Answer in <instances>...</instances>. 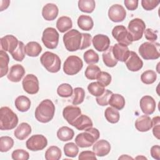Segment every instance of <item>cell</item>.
<instances>
[{"label": "cell", "instance_id": "obj_1", "mask_svg": "<svg viewBox=\"0 0 160 160\" xmlns=\"http://www.w3.org/2000/svg\"><path fill=\"white\" fill-rule=\"evenodd\" d=\"M55 113V106L50 99H44L36 108L34 115L36 120L42 123L51 121Z\"/></svg>", "mask_w": 160, "mask_h": 160}, {"label": "cell", "instance_id": "obj_2", "mask_svg": "<svg viewBox=\"0 0 160 160\" xmlns=\"http://www.w3.org/2000/svg\"><path fill=\"white\" fill-rule=\"evenodd\" d=\"M100 136L98 129L90 127L84 130V132L78 134L75 138V142L80 148H88L94 144Z\"/></svg>", "mask_w": 160, "mask_h": 160}, {"label": "cell", "instance_id": "obj_3", "mask_svg": "<svg viewBox=\"0 0 160 160\" xmlns=\"http://www.w3.org/2000/svg\"><path fill=\"white\" fill-rule=\"evenodd\" d=\"M18 123V118L11 109L4 106L0 109V129L2 131L14 129Z\"/></svg>", "mask_w": 160, "mask_h": 160}, {"label": "cell", "instance_id": "obj_4", "mask_svg": "<svg viewBox=\"0 0 160 160\" xmlns=\"http://www.w3.org/2000/svg\"><path fill=\"white\" fill-rule=\"evenodd\" d=\"M40 61L43 67L50 72H58L61 69V61L59 57L53 52H44L40 58Z\"/></svg>", "mask_w": 160, "mask_h": 160}, {"label": "cell", "instance_id": "obj_5", "mask_svg": "<svg viewBox=\"0 0 160 160\" xmlns=\"http://www.w3.org/2000/svg\"><path fill=\"white\" fill-rule=\"evenodd\" d=\"M63 42L68 51L73 52L80 49L82 34L76 29H71L63 36Z\"/></svg>", "mask_w": 160, "mask_h": 160}, {"label": "cell", "instance_id": "obj_6", "mask_svg": "<svg viewBox=\"0 0 160 160\" xmlns=\"http://www.w3.org/2000/svg\"><path fill=\"white\" fill-rule=\"evenodd\" d=\"M160 45L156 42H145L140 45L139 53L145 60L157 59L160 56Z\"/></svg>", "mask_w": 160, "mask_h": 160}, {"label": "cell", "instance_id": "obj_7", "mask_svg": "<svg viewBox=\"0 0 160 160\" xmlns=\"http://www.w3.org/2000/svg\"><path fill=\"white\" fill-rule=\"evenodd\" d=\"M145 29L146 24L143 20L139 18H134L129 21L127 30L132 41H136L142 38Z\"/></svg>", "mask_w": 160, "mask_h": 160}, {"label": "cell", "instance_id": "obj_8", "mask_svg": "<svg viewBox=\"0 0 160 160\" xmlns=\"http://www.w3.org/2000/svg\"><path fill=\"white\" fill-rule=\"evenodd\" d=\"M83 62L77 56H69L65 60L63 64V71L65 74L70 76L78 74L82 68Z\"/></svg>", "mask_w": 160, "mask_h": 160}, {"label": "cell", "instance_id": "obj_9", "mask_svg": "<svg viewBox=\"0 0 160 160\" xmlns=\"http://www.w3.org/2000/svg\"><path fill=\"white\" fill-rule=\"evenodd\" d=\"M59 39V35L57 30L54 28L49 27L44 30L41 40L47 48L54 49L58 46Z\"/></svg>", "mask_w": 160, "mask_h": 160}, {"label": "cell", "instance_id": "obj_10", "mask_svg": "<svg viewBox=\"0 0 160 160\" xmlns=\"http://www.w3.org/2000/svg\"><path fill=\"white\" fill-rule=\"evenodd\" d=\"M48 145V140L42 134H35L31 136L26 141V148L32 151H41Z\"/></svg>", "mask_w": 160, "mask_h": 160}, {"label": "cell", "instance_id": "obj_11", "mask_svg": "<svg viewBox=\"0 0 160 160\" xmlns=\"http://www.w3.org/2000/svg\"><path fill=\"white\" fill-rule=\"evenodd\" d=\"M112 35L113 38L120 44L129 46L132 42L127 29L122 25L116 26L112 30Z\"/></svg>", "mask_w": 160, "mask_h": 160}, {"label": "cell", "instance_id": "obj_12", "mask_svg": "<svg viewBox=\"0 0 160 160\" xmlns=\"http://www.w3.org/2000/svg\"><path fill=\"white\" fill-rule=\"evenodd\" d=\"M22 85L24 91L29 94H35L39 89L38 79L32 74H28L24 78Z\"/></svg>", "mask_w": 160, "mask_h": 160}, {"label": "cell", "instance_id": "obj_13", "mask_svg": "<svg viewBox=\"0 0 160 160\" xmlns=\"http://www.w3.org/2000/svg\"><path fill=\"white\" fill-rule=\"evenodd\" d=\"M108 17L114 22H122L126 16V11L124 7L118 4L112 5L108 10Z\"/></svg>", "mask_w": 160, "mask_h": 160}, {"label": "cell", "instance_id": "obj_14", "mask_svg": "<svg viewBox=\"0 0 160 160\" xmlns=\"http://www.w3.org/2000/svg\"><path fill=\"white\" fill-rule=\"evenodd\" d=\"M127 68L132 72L139 71L143 66V62L139 56L134 51H130L127 60L125 61Z\"/></svg>", "mask_w": 160, "mask_h": 160}, {"label": "cell", "instance_id": "obj_15", "mask_svg": "<svg viewBox=\"0 0 160 160\" xmlns=\"http://www.w3.org/2000/svg\"><path fill=\"white\" fill-rule=\"evenodd\" d=\"M81 114V110L80 108L75 106H68L62 111L63 118L71 125H72L74 122Z\"/></svg>", "mask_w": 160, "mask_h": 160}, {"label": "cell", "instance_id": "obj_16", "mask_svg": "<svg viewBox=\"0 0 160 160\" xmlns=\"http://www.w3.org/2000/svg\"><path fill=\"white\" fill-rule=\"evenodd\" d=\"M92 42L96 50L102 52L106 51L109 48L110 39L106 35L96 34L93 37Z\"/></svg>", "mask_w": 160, "mask_h": 160}, {"label": "cell", "instance_id": "obj_17", "mask_svg": "<svg viewBox=\"0 0 160 160\" xmlns=\"http://www.w3.org/2000/svg\"><path fill=\"white\" fill-rule=\"evenodd\" d=\"M129 52L128 46L125 44L117 43L112 46V54L118 61L125 62L129 57Z\"/></svg>", "mask_w": 160, "mask_h": 160}, {"label": "cell", "instance_id": "obj_18", "mask_svg": "<svg viewBox=\"0 0 160 160\" xmlns=\"http://www.w3.org/2000/svg\"><path fill=\"white\" fill-rule=\"evenodd\" d=\"M19 41L18 39L11 34L6 35L1 38V48L4 51H8L11 54L18 47Z\"/></svg>", "mask_w": 160, "mask_h": 160}, {"label": "cell", "instance_id": "obj_19", "mask_svg": "<svg viewBox=\"0 0 160 160\" xmlns=\"http://www.w3.org/2000/svg\"><path fill=\"white\" fill-rule=\"evenodd\" d=\"M139 104L142 112L146 115L152 114L156 109L155 100L152 97L148 95L141 98Z\"/></svg>", "mask_w": 160, "mask_h": 160}, {"label": "cell", "instance_id": "obj_20", "mask_svg": "<svg viewBox=\"0 0 160 160\" xmlns=\"http://www.w3.org/2000/svg\"><path fill=\"white\" fill-rule=\"evenodd\" d=\"M25 72V69L22 65L19 64H14L10 68L7 78L11 82H18L21 80Z\"/></svg>", "mask_w": 160, "mask_h": 160}, {"label": "cell", "instance_id": "obj_21", "mask_svg": "<svg viewBox=\"0 0 160 160\" xmlns=\"http://www.w3.org/2000/svg\"><path fill=\"white\" fill-rule=\"evenodd\" d=\"M93 152L96 156L103 157L108 155L111 151L109 142L105 139H100L93 144Z\"/></svg>", "mask_w": 160, "mask_h": 160}, {"label": "cell", "instance_id": "obj_22", "mask_svg": "<svg viewBox=\"0 0 160 160\" xmlns=\"http://www.w3.org/2000/svg\"><path fill=\"white\" fill-rule=\"evenodd\" d=\"M59 12L58 6L53 3H48L42 9V16L43 18L46 21H53L54 20Z\"/></svg>", "mask_w": 160, "mask_h": 160}, {"label": "cell", "instance_id": "obj_23", "mask_svg": "<svg viewBox=\"0 0 160 160\" xmlns=\"http://www.w3.org/2000/svg\"><path fill=\"white\" fill-rule=\"evenodd\" d=\"M135 128L140 132H146L152 128V120L147 115L139 116L135 121Z\"/></svg>", "mask_w": 160, "mask_h": 160}, {"label": "cell", "instance_id": "obj_24", "mask_svg": "<svg viewBox=\"0 0 160 160\" xmlns=\"http://www.w3.org/2000/svg\"><path fill=\"white\" fill-rule=\"evenodd\" d=\"M31 132V126L27 122H22L14 130V135L17 139L24 140L30 135Z\"/></svg>", "mask_w": 160, "mask_h": 160}, {"label": "cell", "instance_id": "obj_25", "mask_svg": "<svg viewBox=\"0 0 160 160\" xmlns=\"http://www.w3.org/2000/svg\"><path fill=\"white\" fill-rule=\"evenodd\" d=\"M92 122L89 117L85 114H81L72 126L75 127L78 130L84 131L90 127H92Z\"/></svg>", "mask_w": 160, "mask_h": 160}, {"label": "cell", "instance_id": "obj_26", "mask_svg": "<svg viewBox=\"0 0 160 160\" xmlns=\"http://www.w3.org/2000/svg\"><path fill=\"white\" fill-rule=\"evenodd\" d=\"M26 55L30 57H37L42 51L41 46L36 41H30L24 47Z\"/></svg>", "mask_w": 160, "mask_h": 160}, {"label": "cell", "instance_id": "obj_27", "mask_svg": "<svg viewBox=\"0 0 160 160\" xmlns=\"http://www.w3.org/2000/svg\"><path fill=\"white\" fill-rule=\"evenodd\" d=\"M125 99L124 98L119 94H112L109 101V104L113 108L117 110H121L124 108L125 106Z\"/></svg>", "mask_w": 160, "mask_h": 160}, {"label": "cell", "instance_id": "obj_28", "mask_svg": "<svg viewBox=\"0 0 160 160\" xmlns=\"http://www.w3.org/2000/svg\"><path fill=\"white\" fill-rule=\"evenodd\" d=\"M78 27L83 31H90L94 26V22L92 18L87 15H81L78 19Z\"/></svg>", "mask_w": 160, "mask_h": 160}, {"label": "cell", "instance_id": "obj_29", "mask_svg": "<svg viewBox=\"0 0 160 160\" xmlns=\"http://www.w3.org/2000/svg\"><path fill=\"white\" fill-rule=\"evenodd\" d=\"M15 107L21 112H26L29 110L31 107L30 99L25 96H19L14 101Z\"/></svg>", "mask_w": 160, "mask_h": 160}, {"label": "cell", "instance_id": "obj_30", "mask_svg": "<svg viewBox=\"0 0 160 160\" xmlns=\"http://www.w3.org/2000/svg\"><path fill=\"white\" fill-rule=\"evenodd\" d=\"M72 22L71 19L68 16H61L56 22V28L60 32H65L71 29Z\"/></svg>", "mask_w": 160, "mask_h": 160}, {"label": "cell", "instance_id": "obj_31", "mask_svg": "<svg viewBox=\"0 0 160 160\" xmlns=\"http://www.w3.org/2000/svg\"><path fill=\"white\" fill-rule=\"evenodd\" d=\"M74 135V131L68 126H62L57 131V137L62 141H68L71 140L73 138Z\"/></svg>", "mask_w": 160, "mask_h": 160}, {"label": "cell", "instance_id": "obj_32", "mask_svg": "<svg viewBox=\"0 0 160 160\" xmlns=\"http://www.w3.org/2000/svg\"><path fill=\"white\" fill-rule=\"evenodd\" d=\"M102 57L104 64L109 68L114 67L118 62L112 54V46H109V48L102 53Z\"/></svg>", "mask_w": 160, "mask_h": 160}, {"label": "cell", "instance_id": "obj_33", "mask_svg": "<svg viewBox=\"0 0 160 160\" xmlns=\"http://www.w3.org/2000/svg\"><path fill=\"white\" fill-rule=\"evenodd\" d=\"M104 116L106 120L112 124L117 123L120 118L119 111L112 107H108L104 111Z\"/></svg>", "mask_w": 160, "mask_h": 160}, {"label": "cell", "instance_id": "obj_34", "mask_svg": "<svg viewBox=\"0 0 160 160\" xmlns=\"http://www.w3.org/2000/svg\"><path fill=\"white\" fill-rule=\"evenodd\" d=\"M9 62V58L6 51L1 50L0 51V77L2 78L8 71V64Z\"/></svg>", "mask_w": 160, "mask_h": 160}, {"label": "cell", "instance_id": "obj_35", "mask_svg": "<svg viewBox=\"0 0 160 160\" xmlns=\"http://www.w3.org/2000/svg\"><path fill=\"white\" fill-rule=\"evenodd\" d=\"M96 7V2L94 0H79L78 1V8L82 12L91 13Z\"/></svg>", "mask_w": 160, "mask_h": 160}, {"label": "cell", "instance_id": "obj_36", "mask_svg": "<svg viewBox=\"0 0 160 160\" xmlns=\"http://www.w3.org/2000/svg\"><path fill=\"white\" fill-rule=\"evenodd\" d=\"M61 151L56 146H50L45 152V159L46 160H59L61 158Z\"/></svg>", "mask_w": 160, "mask_h": 160}, {"label": "cell", "instance_id": "obj_37", "mask_svg": "<svg viewBox=\"0 0 160 160\" xmlns=\"http://www.w3.org/2000/svg\"><path fill=\"white\" fill-rule=\"evenodd\" d=\"M88 90L91 95L98 97L104 93L105 89L104 86L101 85L98 82H92L88 85Z\"/></svg>", "mask_w": 160, "mask_h": 160}, {"label": "cell", "instance_id": "obj_38", "mask_svg": "<svg viewBox=\"0 0 160 160\" xmlns=\"http://www.w3.org/2000/svg\"><path fill=\"white\" fill-rule=\"evenodd\" d=\"M100 72L101 69L97 65L89 64L85 70L84 75L88 79L94 80L97 79V77Z\"/></svg>", "mask_w": 160, "mask_h": 160}, {"label": "cell", "instance_id": "obj_39", "mask_svg": "<svg viewBox=\"0 0 160 160\" xmlns=\"http://www.w3.org/2000/svg\"><path fill=\"white\" fill-rule=\"evenodd\" d=\"M14 145V140L9 136H1L0 138V151L7 152L10 150Z\"/></svg>", "mask_w": 160, "mask_h": 160}, {"label": "cell", "instance_id": "obj_40", "mask_svg": "<svg viewBox=\"0 0 160 160\" xmlns=\"http://www.w3.org/2000/svg\"><path fill=\"white\" fill-rule=\"evenodd\" d=\"M24 44L22 41H19L18 47L11 54L12 58L17 61H22L25 57V51H24Z\"/></svg>", "mask_w": 160, "mask_h": 160}, {"label": "cell", "instance_id": "obj_41", "mask_svg": "<svg viewBox=\"0 0 160 160\" xmlns=\"http://www.w3.org/2000/svg\"><path fill=\"white\" fill-rule=\"evenodd\" d=\"M157 79V74L152 70H147L143 72L141 76V81L146 84L154 83Z\"/></svg>", "mask_w": 160, "mask_h": 160}, {"label": "cell", "instance_id": "obj_42", "mask_svg": "<svg viewBox=\"0 0 160 160\" xmlns=\"http://www.w3.org/2000/svg\"><path fill=\"white\" fill-rule=\"evenodd\" d=\"M73 89L72 86L68 83L60 84L57 89L58 94L62 98H68L72 95Z\"/></svg>", "mask_w": 160, "mask_h": 160}, {"label": "cell", "instance_id": "obj_43", "mask_svg": "<svg viewBox=\"0 0 160 160\" xmlns=\"http://www.w3.org/2000/svg\"><path fill=\"white\" fill-rule=\"evenodd\" d=\"M64 152L66 156L71 158H75L78 152L79 148L76 144L74 142H68L64 146Z\"/></svg>", "mask_w": 160, "mask_h": 160}, {"label": "cell", "instance_id": "obj_44", "mask_svg": "<svg viewBox=\"0 0 160 160\" xmlns=\"http://www.w3.org/2000/svg\"><path fill=\"white\" fill-rule=\"evenodd\" d=\"M85 98V91L82 88H76L74 89V94L72 99V104L78 105L81 104Z\"/></svg>", "mask_w": 160, "mask_h": 160}, {"label": "cell", "instance_id": "obj_45", "mask_svg": "<svg viewBox=\"0 0 160 160\" xmlns=\"http://www.w3.org/2000/svg\"><path fill=\"white\" fill-rule=\"evenodd\" d=\"M83 58L86 63L88 64H94L99 61V56L93 49L86 51L84 53Z\"/></svg>", "mask_w": 160, "mask_h": 160}, {"label": "cell", "instance_id": "obj_46", "mask_svg": "<svg viewBox=\"0 0 160 160\" xmlns=\"http://www.w3.org/2000/svg\"><path fill=\"white\" fill-rule=\"evenodd\" d=\"M112 94V92L109 89H105L104 93L102 95L96 97V100L97 103L101 106H107L109 104V101Z\"/></svg>", "mask_w": 160, "mask_h": 160}, {"label": "cell", "instance_id": "obj_47", "mask_svg": "<svg viewBox=\"0 0 160 160\" xmlns=\"http://www.w3.org/2000/svg\"><path fill=\"white\" fill-rule=\"evenodd\" d=\"M98 82L104 87L108 86L111 82V76L107 72L101 71L97 77Z\"/></svg>", "mask_w": 160, "mask_h": 160}, {"label": "cell", "instance_id": "obj_48", "mask_svg": "<svg viewBox=\"0 0 160 160\" xmlns=\"http://www.w3.org/2000/svg\"><path fill=\"white\" fill-rule=\"evenodd\" d=\"M11 157L14 160H28L29 158V154L24 149H18L12 152Z\"/></svg>", "mask_w": 160, "mask_h": 160}, {"label": "cell", "instance_id": "obj_49", "mask_svg": "<svg viewBox=\"0 0 160 160\" xmlns=\"http://www.w3.org/2000/svg\"><path fill=\"white\" fill-rule=\"evenodd\" d=\"M152 120V133L154 137L158 139H159V129H160V117L155 116Z\"/></svg>", "mask_w": 160, "mask_h": 160}, {"label": "cell", "instance_id": "obj_50", "mask_svg": "<svg viewBox=\"0 0 160 160\" xmlns=\"http://www.w3.org/2000/svg\"><path fill=\"white\" fill-rule=\"evenodd\" d=\"M159 1L156 0H142V7L146 11H151L158 6L159 4Z\"/></svg>", "mask_w": 160, "mask_h": 160}, {"label": "cell", "instance_id": "obj_51", "mask_svg": "<svg viewBox=\"0 0 160 160\" xmlns=\"http://www.w3.org/2000/svg\"><path fill=\"white\" fill-rule=\"evenodd\" d=\"M81 34H82V40H81L80 49L82 50L88 48L91 46L92 36L89 33H81Z\"/></svg>", "mask_w": 160, "mask_h": 160}, {"label": "cell", "instance_id": "obj_52", "mask_svg": "<svg viewBox=\"0 0 160 160\" xmlns=\"http://www.w3.org/2000/svg\"><path fill=\"white\" fill-rule=\"evenodd\" d=\"M157 31H154L151 28H147L144 30V34L145 38L149 42H155L158 39Z\"/></svg>", "mask_w": 160, "mask_h": 160}, {"label": "cell", "instance_id": "obj_53", "mask_svg": "<svg viewBox=\"0 0 160 160\" xmlns=\"http://www.w3.org/2000/svg\"><path fill=\"white\" fill-rule=\"evenodd\" d=\"M78 159L79 160H86V159H92L96 160L97 158L96 156V154L93 151H82L79 155Z\"/></svg>", "mask_w": 160, "mask_h": 160}, {"label": "cell", "instance_id": "obj_54", "mask_svg": "<svg viewBox=\"0 0 160 160\" xmlns=\"http://www.w3.org/2000/svg\"><path fill=\"white\" fill-rule=\"evenodd\" d=\"M139 1L138 0H124V3L126 8L129 11H134L138 8Z\"/></svg>", "mask_w": 160, "mask_h": 160}, {"label": "cell", "instance_id": "obj_55", "mask_svg": "<svg viewBox=\"0 0 160 160\" xmlns=\"http://www.w3.org/2000/svg\"><path fill=\"white\" fill-rule=\"evenodd\" d=\"M150 152L152 158L157 160L160 159V147L159 145H154L152 146Z\"/></svg>", "mask_w": 160, "mask_h": 160}, {"label": "cell", "instance_id": "obj_56", "mask_svg": "<svg viewBox=\"0 0 160 160\" xmlns=\"http://www.w3.org/2000/svg\"><path fill=\"white\" fill-rule=\"evenodd\" d=\"M0 2H1L0 11H4V9H7L9 7V4H10V1H9V0H5V1L1 0Z\"/></svg>", "mask_w": 160, "mask_h": 160}, {"label": "cell", "instance_id": "obj_57", "mask_svg": "<svg viewBox=\"0 0 160 160\" xmlns=\"http://www.w3.org/2000/svg\"><path fill=\"white\" fill-rule=\"evenodd\" d=\"M133 159V158H131V157H130V156H129L128 155H126V154H123V155H122L121 157H119V159Z\"/></svg>", "mask_w": 160, "mask_h": 160}, {"label": "cell", "instance_id": "obj_58", "mask_svg": "<svg viewBox=\"0 0 160 160\" xmlns=\"http://www.w3.org/2000/svg\"><path fill=\"white\" fill-rule=\"evenodd\" d=\"M138 158H140V159H141V158H142V159H147L146 158H145V157H143V156H138V157H136V159H138Z\"/></svg>", "mask_w": 160, "mask_h": 160}]
</instances>
